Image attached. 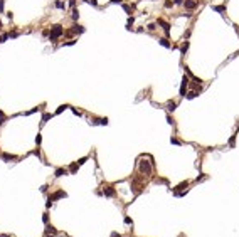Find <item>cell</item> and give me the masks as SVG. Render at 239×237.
<instances>
[{
  "label": "cell",
  "mask_w": 239,
  "mask_h": 237,
  "mask_svg": "<svg viewBox=\"0 0 239 237\" xmlns=\"http://www.w3.org/2000/svg\"><path fill=\"white\" fill-rule=\"evenodd\" d=\"M165 108H167L168 111H175V109H177V103H175V101H167Z\"/></svg>",
  "instance_id": "13"
},
{
  "label": "cell",
  "mask_w": 239,
  "mask_h": 237,
  "mask_svg": "<svg viewBox=\"0 0 239 237\" xmlns=\"http://www.w3.org/2000/svg\"><path fill=\"white\" fill-rule=\"evenodd\" d=\"M32 153H34L36 156H39V158H40V152H39V148H37V150H34V152H32Z\"/></svg>",
  "instance_id": "45"
},
{
  "label": "cell",
  "mask_w": 239,
  "mask_h": 237,
  "mask_svg": "<svg viewBox=\"0 0 239 237\" xmlns=\"http://www.w3.org/2000/svg\"><path fill=\"white\" fill-rule=\"evenodd\" d=\"M167 123H168V124H172V126L175 124V121H173V118L170 116V114H167Z\"/></svg>",
  "instance_id": "32"
},
{
  "label": "cell",
  "mask_w": 239,
  "mask_h": 237,
  "mask_svg": "<svg viewBox=\"0 0 239 237\" xmlns=\"http://www.w3.org/2000/svg\"><path fill=\"white\" fill-rule=\"evenodd\" d=\"M64 34V27L62 25H59V24H56V25H52L51 27V35H49V40L52 42V44H56L57 42V39L61 37Z\"/></svg>",
  "instance_id": "1"
},
{
  "label": "cell",
  "mask_w": 239,
  "mask_h": 237,
  "mask_svg": "<svg viewBox=\"0 0 239 237\" xmlns=\"http://www.w3.org/2000/svg\"><path fill=\"white\" fill-rule=\"evenodd\" d=\"M2 160H3V161L17 160V156H15V155H12V153H2Z\"/></svg>",
  "instance_id": "12"
},
{
  "label": "cell",
  "mask_w": 239,
  "mask_h": 237,
  "mask_svg": "<svg viewBox=\"0 0 239 237\" xmlns=\"http://www.w3.org/2000/svg\"><path fill=\"white\" fill-rule=\"evenodd\" d=\"M147 29H148L150 32H155V30H157V24H148V25H147Z\"/></svg>",
  "instance_id": "28"
},
{
  "label": "cell",
  "mask_w": 239,
  "mask_h": 237,
  "mask_svg": "<svg viewBox=\"0 0 239 237\" xmlns=\"http://www.w3.org/2000/svg\"><path fill=\"white\" fill-rule=\"evenodd\" d=\"M138 171L140 173H145V175H152V171H153V165H152V161H138Z\"/></svg>",
  "instance_id": "3"
},
{
  "label": "cell",
  "mask_w": 239,
  "mask_h": 237,
  "mask_svg": "<svg viewBox=\"0 0 239 237\" xmlns=\"http://www.w3.org/2000/svg\"><path fill=\"white\" fill-rule=\"evenodd\" d=\"M46 237H54V236H52V234H46Z\"/></svg>",
  "instance_id": "50"
},
{
  "label": "cell",
  "mask_w": 239,
  "mask_h": 237,
  "mask_svg": "<svg viewBox=\"0 0 239 237\" xmlns=\"http://www.w3.org/2000/svg\"><path fill=\"white\" fill-rule=\"evenodd\" d=\"M77 168H79V163H71V165H69V173H71V175H74V173H76L77 171Z\"/></svg>",
  "instance_id": "16"
},
{
  "label": "cell",
  "mask_w": 239,
  "mask_h": 237,
  "mask_svg": "<svg viewBox=\"0 0 239 237\" xmlns=\"http://www.w3.org/2000/svg\"><path fill=\"white\" fill-rule=\"evenodd\" d=\"M67 197V193L66 192H64V190H57V192H54V193H52V195H49L47 197V202H46V207H51V205H52V202H56V200L57 199H66Z\"/></svg>",
  "instance_id": "2"
},
{
  "label": "cell",
  "mask_w": 239,
  "mask_h": 237,
  "mask_svg": "<svg viewBox=\"0 0 239 237\" xmlns=\"http://www.w3.org/2000/svg\"><path fill=\"white\" fill-rule=\"evenodd\" d=\"M42 222H44V224H47V222H49V215H47V214L42 215Z\"/></svg>",
  "instance_id": "38"
},
{
  "label": "cell",
  "mask_w": 239,
  "mask_h": 237,
  "mask_svg": "<svg viewBox=\"0 0 239 237\" xmlns=\"http://www.w3.org/2000/svg\"><path fill=\"white\" fill-rule=\"evenodd\" d=\"M52 116H54L52 113H44V114H42V119H40V124H46L49 119L52 118Z\"/></svg>",
  "instance_id": "14"
},
{
  "label": "cell",
  "mask_w": 239,
  "mask_h": 237,
  "mask_svg": "<svg viewBox=\"0 0 239 237\" xmlns=\"http://www.w3.org/2000/svg\"><path fill=\"white\" fill-rule=\"evenodd\" d=\"M67 171L69 170H66V168H57V170L54 171V177H56V178H61V177L67 175Z\"/></svg>",
  "instance_id": "10"
},
{
  "label": "cell",
  "mask_w": 239,
  "mask_h": 237,
  "mask_svg": "<svg viewBox=\"0 0 239 237\" xmlns=\"http://www.w3.org/2000/svg\"><path fill=\"white\" fill-rule=\"evenodd\" d=\"M125 224H126V225H131V227H133V220H131L130 217H125Z\"/></svg>",
  "instance_id": "33"
},
{
  "label": "cell",
  "mask_w": 239,
  "mask_h": 237,
  "mask_svg": "<svg viewBox=\"0 0 239 237\" xmlns=\"http://www.w3.org/2000/svg\"><path fill=\"white\" fill-rule=\"evenodd\" d=\"M185 96H187V99H194V98H197V96H199V93H197V91H194V89H190V91H189Z\"/></svg>",
  "instance_id": "19"
},
{
  "label": "cell",
  "mask_w": 239,
  "mask_h": 237,
  "mask_svg": "<svg viewBox=\"0 0 239 237\" xmlns=\"http://www.w3.org/2000/svg\"><path fill=\"white\" fill-rule=\"evenodd\" d=\"M69 7L74 9V7H76V0H69Z\"/></svg>",
  "instance_id": "43"
},
{
  "label": "cell",
  "mask_w": 239,
  "mask_h": 237,
  "mask_svg": "<svg viewBox=\"0 0 239 237\" xmlns=\"http://www.w3.org/2000/svg\"><path fill=\"white\" fill-rule=\"evenodd\" d=\"M36 143H37V145H40V143H42V136H40L39 133H37V136H36Z\"/></svg>",
  "instance_id": "36"
},
{
  "label": "cell",
  "mask_w": 239,
  "mask_h": 237,
  "mask_svg": "<svg viewBox=\"0 0 239 237\" xmlns=\"http://www.w3.org/2000/svg\"><path fill=\"white\" fill-rule=\"evenodd\" d=\"M187 87H189V77L184 76L182 84H180V89H179V94H180L182 98H185V94H187Z\"/></svg>",
  "instance_id": "4"
},
{
  "label": "cell",
  "mask_w": 239,
  "mask_h": 237,
  "mask_svg": "<svg viewBox=\"0 0 239 237\" xmlns=\"http://www.w3.org/2000/svg\"><path fill=\"white\" fill-rule=\"evenodd\" d=\"M234 141H236V135H232V136H231V138H229V141H227V145H229L231 148L234 146Z\"/></svg>",
  "instance_id": "26"
},
{
  "label": "cell",
  "mask_w": 239,
  "mask_h": 237,
  "mask_svg": "<svg viewBox=\"0 0 239 237\" xmlns=\"http://www.w3.org/2000/svg\"><path fill=\"white\" fill-rule=\"evenodd\" d=\"M54 5H56L57 9H61V10H64V9H66V3H64L62 0H56V3H54Z\"/></svg>",
  "instance_id": "20"
},
{
  "label": "cell",
  "mask_w": 239,
  "mask_h": 237,
  "mask_svg": "<svg viewBox=\"0 0 239 237\" xmlns=\"http://www.w3.org/2000/svg\"><path fill=\"white\" fill-rule=\"evenodd\" d=\"M103 195L105 197H108V199H113L116 195V190L113 188V187H105V190H103Z\"/></svg>",
  "instance_id": "7"
},
{
  "label": "cell",
  "mask_w": 239,
  "mask_h": 237,
  "mask_svg": "<svg viewBox=\"0 0 239 237\" xmlns=\"http://www.w3.org/2000/svg\"><path fill=\"white\" fill-rule=\"evenodd\" d=\"M173 5H175L173 0H165V5H163V7H165V9H172Z\"/></svg>",
  "instance_id": "22"
},
{
  "label": "cell",
  "mask_w": 239,
  "mask_h": 237,
  "mask_svg": "<svg viewBox=\"0 0 239 237\" xmlns=\"http://www.w3.org/2000/svg\"><path fill=\"white\" fill-rule=\"evenodd\" d=\"M111 3H118V5H120V3H123V2H121V0H111Z\"/></svg>",
  "instance_id": "48"
},
{
  "label": "cell",
  "mask_w": 239,
  "mask_h": 237,
  "mask_svg": "<svg viewBox=\"0 0 239 237\" xmlns=\"http://www.w3.org/2000/svg\"><path fill=\"white\" fill-rule=\"evenodd\" d=\"M187 192H189V190H182V192H173V195H175V197H185V195H187Z\"/></svg>",
  "instance_id": "21"
},
{
  "label": "cell",
  "mask_w": 239,
  "mask_h": 237,
  "mask_svg": "<svg viewBox=\"0 0 239 237\" xmlns=\"http://www.w3.org/2000/svg\"><path fill=\"white\" fill-rule=\"evenodd\" d=\"M66 108H69V106H67V104H61V106L57 108V109H56V114H61L62 111H64V109H66Z\"/></svg>",
  "instance_id": "24"
},
{
  "label": "cell",
  "mask_w": 239,
  "mask_h": 237,
  "mask_svg": "<svg viewBox=\"0 0 239 237\" xmlns=\"http://www.w3.org/2000/svg\"><path fill=\"white\" fill-rule=\"evenodd\" d=\"M3 7H5V0H0V12H3Z\"/></svg>",
  "instance_id": "42"
},
{
  "label": "cell",
  "mask_w": 239,
  "mask_h": 237,
  "mask_svg": "<svg viewBox=\"0 0 239 237\" xmlns=\"http://www.w3.org/2000/svg\"><path fill=\"white\" fill-rule=\"evenodd\" d=\"M71 17H73V20H77V19H79V12H77V9H73Z\"/></svg>",
  "instance_id": "23"
},
{
  "label": "cell",
  "mask_w": 239,
  "mask_h": 237,
  "mask_svg": "<svg viewBox=\"0 0 239 237\" xmlns=\"http://www.w3.org/2000/svg\"><path fill=\"white\" fill-rule=\"evenodd\" d=\"M71 30H73V32H74V34H83V32H84V30H86V29L83 27V25H79V24H74V25H73V29H71Z\"/></svg>",
  "instance_id": "11"
},
{
  "label": "cell",
  "mask_w": 239,
  "mask_h": 237,
  "mask_svg": "<svg viewBox=\"0 0 239 237\" xmlns=\"http://www.w3.org/2000/svg\"><path fill=\"white\" fill-rule=\"evenodd\" d=\"M153 2H155V0H153Z\"/></svg>",
  "instance_id": "52"
},
{
  "label": "cell",
  "mask_w": 239,
  "mask_h": 237,
  "mask_svg": "<svg viewBox=\"0 0 239 237\" xmlns=\"http://www.w3.org/2000/svg\"><path fill=\"white\" fill-rule=\"evenodd\" d=\"M204 180H207V175H205V173H202L201 177H197V178H195V183H199V182H204Z\"/></svg>",
  "instance_id": "25"
},
{
  "label": "cell",
  "mask_w": 239,
  "mask_h": 237,
  "mask_svg": "<svg viewBox=\"0 0 239 237\" xmlns=\"http://www.w3.org/2000/svg\"><path fill=\"white\" fill-rule=\"evenodd\" d=\"M158 44H160V46H163V47H167V49H172L173 47L172 42H170L167 37H160V39H158Z\"/></svg>",
  "instance_id": "8"
},
{
  "label": "cell",
  "mask_w": 239,
  "mask_h": 237,
  "mask_svg": "<svg viewBox=\"0 0 239 237\" xmlns=\"http://www.w3.org/2000/svg\"><path fill=\"white\" fill-rule=\"evenodd\" d=\"M88 161V156H83V158H79V160H77V163H79V165H83V163H86Z\"/></svg>",
  "instance_id": "35"
},
{
  "label": "cell",
  "mask_w": 239,
  "mask_h": 237,
  "mask_svg": "<svg viewBox=\"0 0 239 237\" xmlns=\"http://www.w3.org/2000/svg\"><path fill=\"white\" fill-rule=\"evenodd\" d=\"M155 183H168V182L165 180V178H157V180H155Z\"/></svg>",
  "instance_id": "39"
},
{
  "label": "cell",
  "mask_w": 239,
  "mask_h": 237,
  "mask_svg": "<svg viewBox=\"0 0 239 237\" xmlns=\"http://www.w3.org/2000/svg\"><path fill=\"white\" fill-rule=\"evenodd\" d=\"M9 35H10V37H12V39H15V37H17V35H19V34H17V32H10Z\"/></svg>",
  "instance_id": "47"
},
{
  "label": "cell",
  "mask_w": 239,
  "mask_h": 237,
  "mask_svg": "<svg viewBox=\"0 0 239 237\" xmlns=\"http://www.w3.org/2000/svg\"><path fill=\"white\" fill-rule=\"evenodd\" d=\"M88 3H91V5H93V7H98V2H96V0H86Z\"/></svg>",
  "instance_id": "41"
},
{
  "label": "cell",
  "mask_w": 239,
  "mask_h": 237,
  "mask_svg": "<svg viewBox=\"0 0 239 237\" xmlns=\"http://www.w3.org/2000/svg\"><path fill=\"white\" fill-rule=\"evenodd\" d=\"M0 237H10V236H5V234H0Z\"/></svg>",
  "instance_id": "49"
},
{
  "label": "cell",
  "mask_w": 239,
  "mask_h": 237,
  "mask_svg": "<svg viewBox=\"0 0 239 237\" xmlns=\"http://www.w3.org/2000/svg\"><path fill=\"white\" fill-rule=\"evenodd\" d=\"M175 5H184V0H173Z\"/></svg>",
  "instance_id": "44"
},
{
  "label": "cell",
  "mask_w": 239,
  "mask_h": 237,
  "mask_svg": "<svg viewBox=\"0 0 239 237\" xmlns=\"http://www.w3.org/2000/svg\"><path fill=\"white\" fill-rule=\"evenodd\" d=\"M172 145H182V141L177 140V138H172Z\"/></svg>",
  "instance_id": "40"
},
{
  "label": "cell",
  "mask_w": 239,
  "mask_h": 237,
  "mask_svg": "<svg viewBox=\"0 0 239 237\" xmlns=\"http://www.w3.org/2000/svg\"><path fill=\"white\" fill-rule=\"evenodd\" d=\"M74 44H76V40H67V42H62L61 46L62 47H67V46H74Z\"/></svg>",
  "instance_id": "27"
},
{
  "label": "cell",
  "mask_w": 239,
  "mask_h": 237,
  "mask_svg": "<svg viewBox=\"0 0 239 237\" xmlns=\"http://www.w3.org/2000/svg\"><path fill=\"white\" fill-rule=\"evenodd\" d=\"M46 234H52V236H57V229L52 227V225H47L46 227Z\"/></svg>",
  "instance_id": "18"
},
{
  "label": "cell",
  "mask_w": 239,
  "mask_h": 237,
  "mask_svg": "<svg viewBox=\"0 0 239 237\" xmlns=\"http://www.w3.org/2000/svg\"><path fill=\"white\" fill-rule=\"evenodd\" d=\"M0 25H2V22H0Z\"/></svg>",
  "instance_id": "51"
},
{
  "label": "cell",
  "mask_w": 239,
  "mask_h": 237,
  "mask_svg": "<svg viewBox=\"0 0 239 237\" xmlns=\"http://www.w3.org/2000/svg\"><path fill=\"white\" fill-rule=\"evenodd\" d=\"M214 10H216V12H221V14H222V12L226 10V7H224V5H217V7H214Z\"/></svg>",
  "instance_id": "31"
},
{
  "label": "cell",
  "mask_w": 239,
  "mask_h": 237,
  "mask_svg": "<svg viewBox=\"0 0 239 237\" xmlns=\"http://www.w3.org/2000/svg\"><path fill=\"white\" fill-rule=\"evenodd\" d=\"M93 124H101V126H106L108 124V118H99V119H94Z\"/></svg>",
  "instance_id": "17"
},
{
  "label": "cell",
  "mask_w": 239,
  "mask_h": 237,
  "mask_svg": "<svg viewBox=\"0 0 239 237\" xmlns=\"http://www.w3.org/2000/svg\"><path fill=\"white\" fill-rule=\"evenodd\" d=\"M7 39H10V35H9V34H3V35L0 37V42H5Z\"/></svg>",
  "instance_id": "34"
},
{
  "label": "cell",
  "mask_w": 239,
  "mask_h": 237,
  "mask_svg": "<svg viewBox=\"0 0 239 237\" xmlns=\"http://www.w3.org/2000/svg\"><path fill=\"white\" fill-rule=\"evenodd\" d=\"M110 237H121V234H118V232H111V236Z\"/></svg>",
  "instance_id": "46"
},
{
  "label": "cell",
  "mask_w": 239,
  "mask_h": 237,
  "mask_svg": "<svg viewBox=\"0 0 239 237\" xmlns=\"http://www.w3.org/2000/svg\"><path fill=\"white\" fill-rule=\"evenodd\" d=\"M187 187H189V182H180V183H179V185H177V187L173 188V192H182V190H189Z\"/></svg>",
  "instance_id": "9"
},
{
  "label": "cell",
  "mask_w": 239,
  "mask_h": 237,
  "mask_svg": "<svg viewBox=\"0 0 239 237\" xmlns=\"http://www.w3.org/2000/svg\"><path fill=\"white\" fill-rule=\"evenodd\" d=\"M71 111L76 114V116H81V111H79V109H76V108H71Z\"/></svg>",
  "instance_id": "37"
},
{
  "label": "cell",
  "mask_w": 239,
  "mask_h": 237,
  "mask_svg": "<svg viewBox=\"0 0 239 237\" xmlns=\"http://www.w3.org/2000/svg\"><path fill=\"white\" fill-rule=\"evenodd\" d=\"M157 25H162V29L165 30V34H167V35L170 34V24H168V22H165L163 19H157Z\"/></svg>",
  "instance_id": "6"
},
{
  "label": "cell",
  "mask_w": 239,
  "mask_h": 237,
  "mask_svg": "<svg viewBox=\"0 0 239 237\" xmlns=\"http://www.w3.org/2000/svg\"><path fill=\"white\" fill-rule=\"evenodd\" d=\"M40 108H42V106H39V108H32V109H30V111H27L25 114H34V113H37V111H40Z\"/></svg>",
  "instance_id": "30"
},
{
  "label": "cell",
  "mask_w": 239,
  "mask_h": 237,
  "mask_svg": "<svg viewBox=\"0 0 239 237\" xmlns=\"http://www.w3.org/2000/svg\"><path fill=\"white\" fill-rule=\"evenodd\" d=\"M5 119H7L5 113H3V111H0V124H3V123H5Z\"/></svg>",
  "instance_id": "29"
},
{
  "label": "cell",
  "mask_w": 239,
  "mask_h": 237,
  "mask_svg": "<svg viewBox=\"0 0 239 237\" xmlns=\"http://www.w3.org/2000/svg\"><path fill=\"white\" fill-rule=\"evenodd\" d=\"M184 7L187 10H195L199 7V0H184Z\"/></svg>",
  "instance_id": "5"
},
{
  "label": "cell",
  "mask_w": 239,
  "mask_h": 237,
  "mask_svg": "<svg viewBox=\"0 0 239 237\" xmlns=\"http://www.w3.org/2000/svg\"><path fill=\"white\" fill-rule=\"evenodd\" d=\"M189 46H190V42H189V40H184V44L180 46V52L184 54V56L187 54V49H189Z\"/></svg>",
  "instance_id": "15"
}]
</instances>
